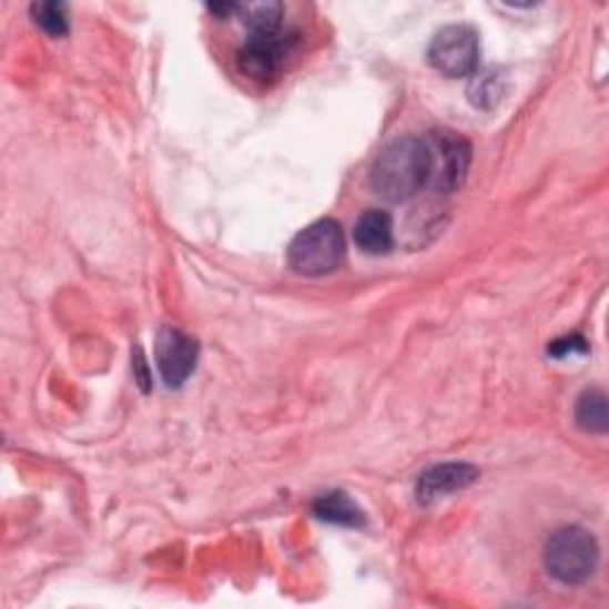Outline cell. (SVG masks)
I'll use <instances>...</instances> for the list:
<instances>
[{
  "label": "cell",
  "instance_id": "3",
  "mask_svg": "<svg viewBox=\"0 0 609 609\" xmlns=\"http://www.w3.org/2000/svg\"><path fill=\"white\" fill-rule=\"evenodd\" d=\"M542 559L557 581L579 586L596 574L600 550L596 538L581 526H565L548 538Z\"/></svg>",
  "mask_w": 609,
  "mask_h": 609
},
{
  "label": "cell",
  "instance_id": "15",
  "mask_svg": "<svg viewBox=\"0 0 609 609\" xmlns=\"http://www.w3.org/2000/svg\"><path fill=\"white\" fill-rule=\"evenodd\" d=\"M588 345L581 336H569V338H559L550 345V353L557 357H565L569 353H586Z\"/></svg>",
  "mask_w": 609,
  "mask_h": 609
},
{
  "label": "cell",
  "instance_id": "11",
  "mask_svg": "<svg viewBox=\"0 0 609 609\" xmlns=\"http://www.w3.org/2000/svg\"><path fill=\"white\" fill-rule=\"evenodd\" d=\"M238 12L245 27L251 29V37H272L278 34V29H282L284 8L282 3H274V0L238 6Z\"/></svg>",
  "mask_w": 609,
  "mask_h": 609
},
{
  "label": "cell",
  "instance_id": "10",
  "mask_svg": "<svg viewBox=\"0 0 609 609\" xmlns=\"http://www.w3.org/2000/svg\"><path fill=\"white\" fill-rule=\"evenodd\" d=\"M312 512L319 519L341 524V526H362L365 517H362V509L355 505V500L348 493H326V496L317 498L312 505Z\"/></svg>",
  "mask_w": 609,
  "mask_h": 609
},
{
  "label": "cell",
  "instance_id": "7",
  "mask_svg": "<svg viewBox=\"0 0 609 609\" xmlns=\"http://www.w3.org/2000/svg\"><path fill=\"white\" fill-rule=\"evenodd\" d=\"M288 45L291 39L284 37L282 31L272 37H251L238 53V68L245 77L255 81H272L284 68Z\"/></svg>",
  "mask_w": 609,
  "mask_h": 609
},
{
  "label": "cell",
  "instance_id": "14",
  "mask_svg": "<svg viewBox=\"0 0 609 609\" xmlns=\"http://www.w3.org/2000/svg\"><path fill=\"white\" fill-rule=\"evenodd\" d=\"M471 103L479 105V108H490L498 103L500 98V89H498V79L493 74H484L474 81L471 87Z\"/></svg>",
  "mask_w": 609,
  "mask_h": 609
},
{
  "label": "cell",
  "instance_id": "13",
  "mask_svg": "<svg viewBox=\"0 0 609 609\" xmlns=\"http://www.w3.org/2000/svg\"><path fill=\"white\" fill-rule=\"evenodd\" d=\"M31 18L37 27H41L45 34L64 37L68 34V14H64L62 3H37L31 6Z\"/></svg>",
  "mask_w": 609,
  "mask_h": 609
},
{
  "label": "cell",
  "instance_id": "1",
  "mask_svg": "<svg viewBox=\"0 0 609 609\" xmlns=\"http://www.w3.org/2000/svg\"><path fill=\"white\" fill-rule=\"evenodd\" d=\"M372 189L390 203H405L432 181L429 141L403 136L388 143L372 168Z\"/></svg>",
  "mask_w": 609,
  "mask_h": 609
},
{
  "label": "cell",
  "instance_id": "9",
  "mask_svg": "<svg viewBox=\"0 0 609 609\" xmlns=\"http://www.w3.org/2000/svg\"><path fill=\"white\" fill-rule=\"evenodd\" d=\"M355 241L365 253L382 255L393 248V222L388 212L369 210L355 224Z\"/></svg>",
  "mask_w": 609,
  "mask_h": 609
},
{
  "label": "cell",
  "instance_id": "16",
  "mask_svg": "<svg viewBox=\"0 0 609 609\" xmlns=\"http://www.w3.org/2000/svg\"><path fill=\"white\" fill-rule=\"evenodd\" d=\"M134 367L139 369V384L143 386V390H148V372H145V362H143V355H141V351H136Z\"/></svg>",
  "mask_w": 609,
  "mask_h": 609
},
{
  "label": "cell",
  "instance_id": "2",
  "mask_svg": "<svg viewBox=\"0 0 609 609\" xmlns=\"http://www.w3.org/2000/svg\"><path fill=\"white\" fill-rule=\"evenodd\" d=\"M345 260V234L338 222L319 220L293 238L288 265L303 276H324L336 272Z\"/></svg>",
  "mask_w": 609,
  "mask_h": 609
},
{
  "label": "cell",
  "instance_id": "4",
  "mask_svg": "<svg viewBox=\"0 0 609 609\" xmlns=\"http://www.w3.org/2000/svg\"><path fill=\"white\" fill-rule=\"evenodd\" d=\"M432 68L446 77H471L479 68V34L469 24L443 27L429 45Z\"/></svg>",
  "mask_w": 609,
  "mask_h": 609
},
{
  "label": "cell",
  "instance_id": "8",
  "mask_svg": "<svg viewBox=\"0 0 609 609\" xmlns=\"http://www.w3.org/2000/svg\"><path fill=\"white\" fill-rule=\"evenodd\" d=\"M476 476H479V469L465 463L438 465L419 476L417 500L422 505H429L443 496H448V493L467 488L471 481H476Z\"/></svg>",
  "mask_w": 609,
  "mask_h": 609
},
{
  "label": "cell",
  "instance_id": "6",
  "mask_svg": "<svg viewBox=\"0 0 609 609\" xmlns=\"http://www.w3.org/2000/svg\"><path fill=\"white\" fill-rule=\"evenodd\" d=\"M197 353L201 351L191 336L176 332V328H162L155 341V362L162 382L170 388L184 386L195 369Z\"/></svg>",
  "mask_w": 609,
  "mask_h": 609
},
{
  "label": "cell",
  "instance_id": "12",
  "mask_svg": "<svg viewBox=\"0 0 609 609\" xmlns=\"http://www.w3.org/2000/svg\"><path fill=\"white\" fill-rule=\"evenodd\" d=\"M576 422L583 432L590 434H605L609 426V415H607V395L598 388L586 390L579 403H576Z\"/></svg>",
  "mask_w": 609,
  "mask_h": 609
},
{
  "label": "cell",
  "instance_id": "5",
  "mask_svg": "<svg viewBox=\"0 0 609 609\" xmlns=\"http://www.w3.org/2000/svg\"><path fill=\"white\" fill-rule=\"evenodd\" d=\"M432 148V181L429 184L438 193H453L465 184L471 148L463 136H455L450 131H440L429 141Z\"/></svg>",
  "mask_w": 609,
  "mask_h": 609
}]
</instances>
